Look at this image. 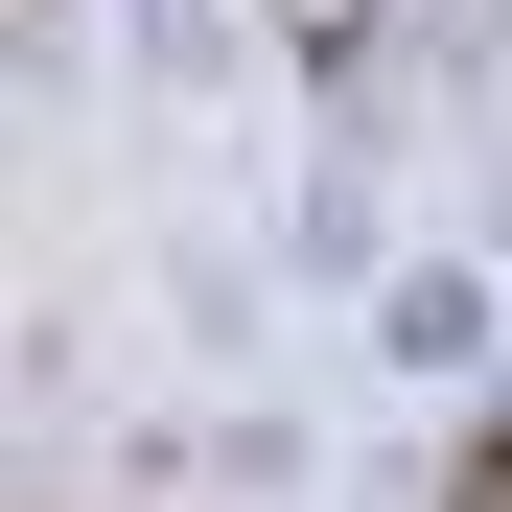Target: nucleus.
<instances>
[{
	"mask_svg": "<svg viewBox=\"0 0 512 512\" xmlns=\"http://www.w3.org/2000/svg\"><path fill=\"white\" fill-rule=\"evenodd\" d=\"M466 512H512V419H489V443H466Z\"/></svg>",
	"mask_w": 512,
	"mask_h": 512,
	"instance_id": "obj_1",
	"label": "nucleus"
}]
</instances>
